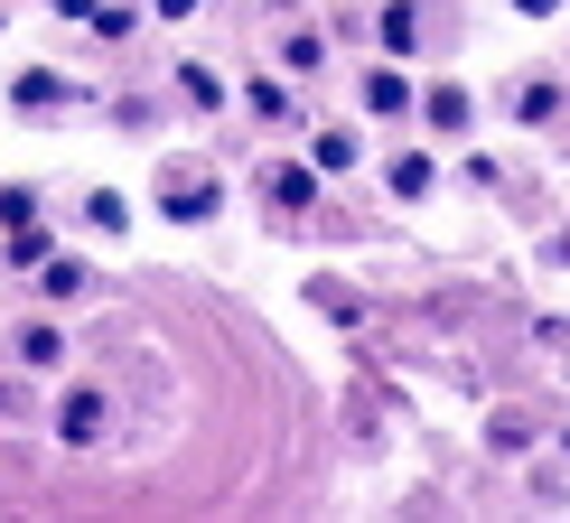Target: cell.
<instances>
[{
	"label": "cell",
	"instance_id": "6da1fadb",
	"mask_svg": "<svg viewBox=\"0 0 570 523\" xmlns=\"http://www.w3.org/2000/svg\"><path fill=\"white\" fill-rule=\"evenodd\" d=\"M150 216H159V225L206 234V225L225 216V178H216V169H197V159H169V169L150 178Z\"/></svg>",
	"mask_w": 570,
	"mask_h": 523
},
{
	"label": "cell",
	"instance_id": "7a4b0ae2",
	"mask_svg": "<svg viewBox=\"0 0 570 523\" xmlns=\"http://www.w3.org/2000/svg\"><path fill=\"white\" fill-rule=\"evenodd\" d=\"M253 178H263V206H272L281 225H308L327 206V178L308 169V159H272V169H253Z\"/></svg>",
	"mask_w": 570,
	"mask_h": 523
},
{
	"label": "cell",
	"instance_id": "3957f363",
	"mask_svg": "<svg viewBox=\"0 0 570 523\" xmlns=\"http://www.w3.org/2000/svg\"><path fill=\"white\" fill-rule=\"evenodd\" d=\"M412 122L431 131V140H468V131H478V93H468L459 76H431V85L412 93Z\"/></svg>",
	"mask_w": 570,
	"mask_h": 523
},
{
	"label": "cell",
	"instance_id": "277c9868",
	"mask_svg": "<svg viewBox=\"0 0 570 523\" xmlns=\"http://www.w3.org/2000/svg\"><path fill=\"white\" fill-rule=\"evenodd\" d=\"M412 93H421V76H412V66L374 57L365 76H355V112H365V122H412Z\"/></svg>",
	"mask_w": 570,
	"mask_h": 523
},
{
	"label": "cell",
	"instance_id": "5b68a950",
	"mask_svg": "<svg viewBox=\"0 0 570 523\" xmlns=\"http://www.w3.org/2000/svg\"><path fill=\"white\" fill-rule=\"evenodd\" d=\"M47 421H57V440L76 448V458H85V448H104V440H112V402L94 393V384H66V393H57V412H47Z\"/></svg>",
	"mask_w": 570,
	"mask_h": 523
},
{
	"label": "cell",
	"instance_id": "8992f818",
	"mask_svg": "<svg viewBox=\"0 0 570 523\" xmlns=\"http://www.w3.org/2000/svg\"><path fill=\"white\" fill-rule=\"evenodd\" d=\"M440 187V150L431 140H393V159H384V197L393 206H421Z\"/></svg>",
	"mask_w": 570,
	"mask_h": 523
},
{
	"label": "cell",
	"instance_id": "52a82bcc",
	"mask_svg": "<svg viewBox=\"0 0 570 523\" xmlns=\"http://www.w3.org/2000/svg\"><path fill=\"white\" fill-rule=\"evenodd\" d=\"M308 169H318V178L365 169V131H355V122H308Z\"/></svg>",
	"mask_w": 570,
	"mask_h": 523
},
{
	"label": "cell",
	"instance_id": "ba28073f",
	"mask_svg": "<svg viewBox=\"0 0 570 523\" xmlns=\"http://www.w3.org/2000/svg\"><path fill=\"white\" fill-rule=\"evenodd\" d=\"M234 103H244L253 122H272V131H291V122H299V93H291V76H244V85H234Z\"/></svg>",
	"mask_w": 570,
	"mask_h": 523
},
{
	"label": "cell",
	"instance_id": "9c48e42d",
	"mask_svg": "<svg viewBox=\"0 0 570 523\" xmlns=\"http://www.w3.org/2000/svg\"><path fill=\"white\" fill-rule=\"evenodd\" d=\"M10 346H19V374H38V384H47V374L66 365V346H76V337H66L57 318H19V337H10Z\"/></svg>",
	"mask_w": 570,
	"mask_h": 523
},
{
	"label": "cell",
	"instance_id": "30bf717a",
	"mask_svg": "<svg viewBox=\"0 0 570 523\" xmlns=\"http://www.w3.org/2000/svg\"><path fill=\"white\" fill-rule=\"evenodd\" d=\"M66 103H76V85L57 66H19L10 76V112H66Z\"/></svg>",
	"mask_w": 570,
	"mask_h": 523
},
{
	"label": "cell",
	"instance_id": "8fae6325",
	"mask_svg": "<svg viewBox=\"0 0 570 523\" xmlns=\"http://www.w3.org/2000/svg\"><path fill=\"white\" fill-rule=\"evenodd\" d=\"M169 93H178V112H225V103H234V85L216 76V66H197V57H178Z\"/></svg>",
	"mask_w": 570,
	"mask_h": 523
},
{
	"label": "cell",
	"instance_id": "7c38bea8",
	"mask_svg": "<svg viewBox=\"0 0 570 523\" xmlns=\"http://www.w3.org/2000/svg\"><path fill=\"white\" fill-rule=\"evenodd\" d=\"M47 253H57V225H47V216H29V225H10V234H0V272H19V280H29Z\"/></svg>",
	"mask_w": 570,
	"mask_h": 523
},
{
	"label": "cell",
	"instance_id": "4fadbf2b",
	"mask_svg": "<svg viewBox=\"0 0 570 523\" xmlns=\"http://www.w3.org/2000/svg\"><path fill=\"white\" fill-rule=\"evenodd\" d=\"M374 47H384L393 66L421 57V10H412V0H384V10H374Z\"/></svg>",
	"mask_w": 570,
	"mask_h": 523
},
{
	"label": "cell",
	"instance_id": "5bb4252c",
	"mask_svg": "<svg viewBox=\"0 0 570 523\" xmlns=\"http://www.w3.org/2000/svg\"><path fill=\"white\" fill-rule=\"evenodd\" d=\"M29 280H38V290H47V299H85V290H94V262L57 244V253H47V262H38V272H29Z\"/></svg>",
	"mask_w": 570,
	"mask_h": 523
},
{
	"label": "cell",
	"instance_id": "9a60e30c",
	"mask_svg": "<svg viewBox=\"0 0 570 523\" xmlns=\"http://www.w3.org/2000/svg\"><path fill=\"white\" fill-rule=\"evenodd\" d=\"M505 112H514V122H552V112H561V76H514V93H505Z\"/></svg>",
	"mask_w": 570,
	"mask_h": 523
},
{
	"label": "cell",
	"instance_id": "2e32d148",
	"mask_svg": "<svg viewBox=\"0 0 570 523\" xmlns=\"http://www.w3.org/2000/svg\"><path fill=\"white\" fill-rule=\"evenodd\" d=\"M85 225L104 234V244H122V234H131V197H122V187H85Z\"/></svg>",
	"mask_w": 570,
	"mask_h": 523
},
{
	"label": "cell",
	"instance_id": "e0dca14e",
	"mask_svg": "<svg viewBox=\"0 0 570 523\" xmlns=\"http://www.w3.org/2000/svg\"><path fill=\"white\" fill-rule=\"evenodd\" d=\"M140 0H94V19H85V38H104V47H122V38H140Z\"/></svg>",
	"mask_w": 570,
	"mask_h": 523
},
{
	"label": "cell",
	"instance_id": "ac0fdd59",
	"mask_svg": "<svg viewBox=\"0 0 570 523\" xmlns=\"http://www.w3.org/2000/svg\"><path fill=\"white\" fill-rule=\"evenodd\" d=\"M38 412H47L38 374H0V431H19V421H38Z\"/></svg>",
	"mask_w": 570,
	"mask_h": 523
},
{
	"label": "cell",
	"instance_id": "d6986e66",
	"mask_svg": "<svg viewBox=\"0 0 570 523\" xmlns=\"http://www.w3.org/2000/svg\"><path fill=\"white\" fill-rule=\"evenodd\" d=\"M29 216H47V187L38 178H0V234L29 225Z\"/></svg>",
	"mask_w": 570,
	"mask_h": 523
},
{
	"label": "cell",
	"instance_id": "ffe728a7",
	"mask_svg": "<svg viewBox=\"0 0 570 523\" xmlns=\"http://www.w3.org/2000/svg\"><path fill=\"white\" fill-rule=\"evenodd\" d=\"M281 66H291V76H327V38L318 29H291V38H281Z\"/></svg>",
	"mask_w": 570,
	"mask_h": 523
},
{
	"label": "cell",
	"instance_id": "44dd1931",
	"mask_svg": "<svg viewBox=\"0 0 570 523\" xmlns=\"http://www.w3.org/2000/svg\"><path fill=\"white\" fill-rule=\"evenodd\" d=\"M308 308H327V318H337V327H355V318H365V308H355V290H346V280H308Z\"/></svg>",
	"mask_w": 570,
	"mask_h": 523
},
{
	"label": "cell",
	"instance_id": "7402d4cb",
	"mask_svg": "<svg viewBox=\"0 0 570 523\" xmlns=\"http://www.w3.org/2000/svg\"><path fill=\"white\" fill-rule=\"evenodd\" d=\"M140 10H150L159 29H178V19H197V0H140Z\"/></svg>",
	"mask_w": 570,
	"mask_h": 523
},
{
	"label": "cell",
	"instance_id": "603a6c76",
	"mask_svg": "<svg viewBox=\"0 0 570 523\" xmlns=\"http://www.w3.org/2000/svg\"><path fill=\"white\" fill-rule=\"evenodd\" d=\"M570 0H514V19H561Z\"/></svg>",
	"mask_w": 570,
	"mask_h": 523
},
{
	"label": "cell",
	"instance_id": "cb8c5ba5",
	"mask_svg": "<svg viewBox=\"0 0 570 523\" xmlns=\"http://www.w3.org/2000/svg\"><path fill=\"white\" fill-rule=\"evenodd\" d=\"M57 19H76V29H85V19H94V0H57Z\"/></svg>",
	"mask_w": 570,
	"mask_h": 523
},
{
	"label": "cell",
	"instance_id": "d4e9b609",
	"mask_svg": "<svg viewBox=\"0 0 570 523\" xmlns=\"http://www.w3.org/2000/svg\"><path fill=\"white\" fill-rule=\"evenodd\" d=\"M561 458H570V431H561Z\"/></svg>",
	"mask_w": 570,
	"mask_h": 523
}]
</instances>
